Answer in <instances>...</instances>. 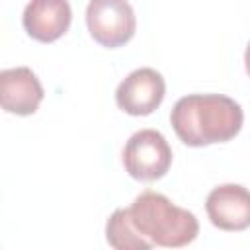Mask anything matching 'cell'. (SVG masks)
Returning a JSON list of instances; mask_svg holds the SVG:
<instances>
[{"label": "cell", "instance_id": "1", "mask_svg": "<svg viewBox=\"0 0 250 250\" xmlns=\"http://www.w3.org/2000/svg\"><path fill=\"white\" fill-rule=\"evenodd\" d=\"M170 123L184 145L207 146L234 139L242 129L244 111L223 94H189L174 104Z\"/></svg>", "mask_w": 250, "mask_h": 250}, {"label": "cell", "instance_id": "2", "mask_svg": "<svg viewBox=\"0 0 250 250\" xmlns=\"http://www.w3.org/2000/svg\"><path fill=\"white\" fill-rule=\"evenodd\" d=\"M135 229L152 244L162 248H182L195 240L199 223L188 209L174 205L166 195L146 189L129 207Z\"/></svg>", "mask_w": 250, "mask_h": 250}, {"label": "cell", "instance_id": "3", "mask_svg": "<svg viewBox=\"0 0 250 250\" xmlns=\"http://www.w3.org/2000/svg\"><path fill=\"white\" fill-rule=\"evenodd\" d=\"M172 164V148L156 129H141L133 133L123 148V166L127 174L139 182L160 180Z\"/></svg>", "mask_w": 250, "mask_h": 250}, {"label": "cell", "instance_id": "4", "mask_svg": "<svg viewBox=\"0 0 250 250\" xmlns=\"http://www.w3.org/2000/svg\"><path fill=\"white\" fill-rule=\"evenodd\" d=\"M86 25L96 43L117 49L129 43L137 29V18L127 0H90Z\"/></svg>", "mask_w": 250, "mask_h": 250}, {"label": "cell", "instance_id": "5", "mask_svg": "<svg viewBox=\"0 0 250 250\" xmlns=\"http://www.w3.org/2000/svg\"><path fill=\"white\" fill-rule=\"evenodd\" d=\"M164 94L166 82L162 74L154 68L143 66L133 70L119 82L115 90V102L119 109L129 115H150L160 107Z\"/></svg>", "mask_w": 250, "mask_h": 250}, {"label": "cell", "instance_id": "6", "mask_svg": "<svg viewBox=\"0 0 250 250\" xmlns=\"http://www.w3.org/2000/svg\"><path fill=\"white\" fill-rule=\"evenodd\" d=\"M209 221L221 230H244L250 227V189L238 184H223L205 199Z\"/></svg>", "mask_w": 250, "mask_h": 250}, {"label": "cell", "instance_id": "7", "mask_svg": "<svg viewBox=\"0 0 250 250\" xmlns=\"http://www.w3.org/2000/svg\"><path fill=\"white\" fill-rule=\"evenodd\" d=\"M43 96V86L31 68L16 66L0 72V104L4 111L31 115L37 111Z\"/></svg>", "mask_w": 250, "mask_h": 250}, {"label": "cell", "instance_id": "8", "mask_svg": "<svg viewBox=\"0 0 250 250\" xmlns=\"http://www.w3.org/2000/svg\"><path fill=\"white\" fill-rule=\"evenodd\" d=\"M72 21L68 0H31L21 16L23 29L39 43H53L62 37Z\"/></svg>", "mask_w": 250, "mask_h": 250}, {"label": "cell", "instance_id": "9", "mask_svg": "<svg viewBox=\"0 0 250 250\" xmlns=\"http://www.w3.org/2000/svg\"><path fill=\"white\" fill-rule=\"evenodd\" d=\"M105 240L115 250H148L152 244L135 229L129 207L115 209L105 225Z\"/></svg>", "mask_w": 250, "mask_h": 250}, {"label": "cell", "instance_id": "10", "mask_svg": "<svg viewBox=\"0 0 250 250\" xmlns=\"http://www.w3.org/2000/svg\"><path fill=\"white\" fill-rule=\"evenodd\" d=\"M244 64H246V72L250 76V43L246 45V51H244Z\"/></svg>", "mask_w": 250, "mask_h": 250}]
</instances>
